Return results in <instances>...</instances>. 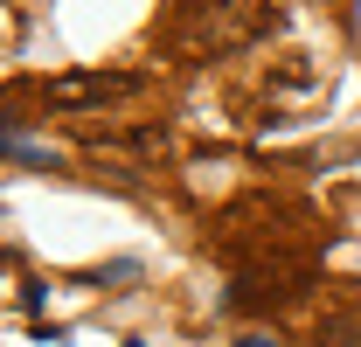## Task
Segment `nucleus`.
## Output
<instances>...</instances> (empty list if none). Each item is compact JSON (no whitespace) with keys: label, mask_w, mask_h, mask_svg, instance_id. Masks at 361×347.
Masks as SVG:
<instances>
[{"label":"nucleus","mask_w":361,"mask_h":347,"mask_svg":"<svg viewBox=\"0 0 361 347\" xmlns=\"http://www.w3.org/2000/svg\"><path fill=\"white\" fill-rule=\"evenodd\" d=\"M229 347H285V341H278L271 327H250V334H236V341H229Z\"/></svg>","instance_id":"5"},{"label":"nucleus","mask_w":361,"mask_h":347,"mask_svg":"<svg viewBox=\"0 0 361 347\" xmlns=\"http://www.w3.org/2000/svg\"><path fill=\"white\" fill-rule=\"evenodd\" d=\"M319 347H361V319L355 312H326L319 319Z\"/></svg>","instance_id":"4"},{"label":"nucleus","mask_w":361,"mask_h":347,"mask_svg":"<svg viewBox=\"0 0 361 347\" xmlns=\"http://www.w3.org/2000/svg\"><path fill=\"white\" fill-rule=\"evenodd\" d=\"M271 28H278V7L271 0H216V7H202L195 21H188V56H229V49H250L264 42Z\"/></svg>","instance_id":"1"},{"label":"nucleus","mask_w":361,"mask_h":347,"mask_svg":"<svg viewBox=\"0 0 361 347\" xmlns=\"http://www.w3.org/2000/svg\"><path fill=\"white\" fill-rule=\"evenodd\" d=\"M139 90H146L139 70H70V77L42 84V104L49 111H104V104H126Z\"/></svg>","instance_id":"2"},{"label":"nucleus","mask_w":361,"mask_h":347,"mask_svg":"<svg viewBox=\"0 0 361 347\" xmlns=\"http://www.w3.org/2000/svg\"><path fill=\"white\" fill-rule=\"evenodd\" d=\"M299 292H306V264H257V271H243L229 285V305L236 312H250V305H292Z\"/></svg>","instance_id":"3"}]
</instances>
